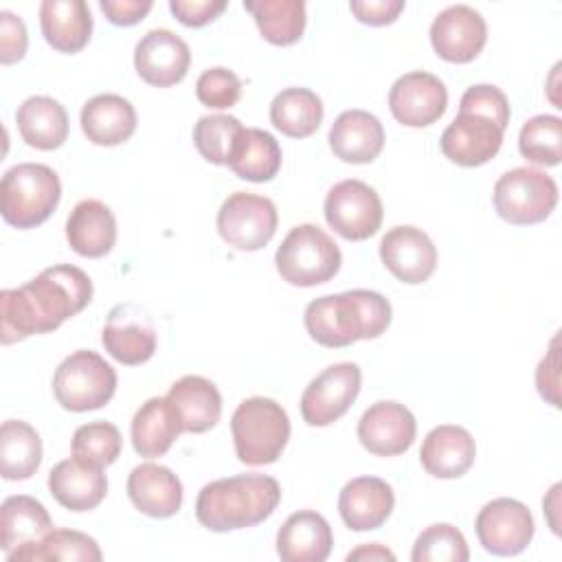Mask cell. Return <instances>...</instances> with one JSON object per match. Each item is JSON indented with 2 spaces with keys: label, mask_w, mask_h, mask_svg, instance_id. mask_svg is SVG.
I'll list each match as a JSON object with an SVG mask.
<instances>
[{
  "label": "cell",
  "mask_w": 562,
  "mask_h": 562,
  "mask_svg": "<svg viewBox=\"0 0 562 562\" xmlns=\"http://www.w3.org/2000/svg\"><path fill=\"white\" fill-rule=\"evenodd\" d=\"M132 446L136 454L145 459L162 457L171 443L180 437L182 424L171 406V402L165 397H149L132 417Z\"/></svg>",
  "instance_id": "cell-30"
},
{
  "label": "cell",
  "mask_w": 562,
  "mask_h": 562,
  "mask_svg": "<svg viewBox=\"0 0 562 562\" xmlns=\"http://www.w3.org/2000/svg\"><path fill=\"white\" fill-rule=\"evenodd\" d=\"M92 301L90 277L70 263L42 270L20 288L0 292V340L11 345L48 334Z\"/></svg>",
  "instance_id": "cell-1"
},
{
  "label": "cell",
  "mask_w": 562,
  "mask_h": 562,
  "mask_svg": "<svg viewBox=\"0 0 562 562\" xmlns=\"http://www.w3.org/2000/svg\"><path fill=\"white\" fill-rule=\"evenodd\" d=\"M169 9L184 26H204L226 9V0H171Z\"/></svg>",
  "instance_id": "cell-45"
},
{
  "label": "cell",
  "mask_w": 562,
  "mask_h": 562,
  "mask_svg": "<svg viewBox=\"0 0 562 562\" xmlns=\"http://www.w3.org/2000/svg\"><path fill=\"white\" fill-rule=\"evenodd\" d=\"M459 112H472L494 121L501 130L509 123V101L505 92L492 83H476L470 86L459 103Z\"/></svg>",
  "instance_id": "cell-43"
},
{
  "label": "cell",
  "mask_w": 562,
  "mask_h": 562,
  "mask_svg": "<svg viewBox=\"0 0 562 562\" xmlns=\"http://www.w3.org/2000/svg\"><path fill=\"white\" fill-rule=\"evenodd\" d=\"M15 123L24 143L42 151L57 149L68 138V114L57 99L46 94L24 99L15 112Z\"/></svg>",
  "instance_id": "cell-31"
},
{
  "label": "cell",
  "mask_w": 562,
  "mask_h": 562,
  "mask_svg": "<svg viewBox=\"0 0 562 562\" xmlns=\"http://www.w3.org/2000/svg\"><path fill=\"white\" fill-rule=\"evenodd\" d=\"M362 371L356 362H336L323 369L301 395V415L310 426H329L356 402Z\"/></svg>",
  "instance_id": "cell-11"
},
{
  "label": "cell",
  "mask_w": 562,
  "mask_h": 562,
  "mask_svg": "<svg viewBox=\"0 0 562 562\" xmlns=\"http://www.w3.org/2000/svg\"><path fill=\"white\" fill-rule=\"evenodd\" d=\"M349 9L362 24L386 26L404 11V0H351Z\"/></svg>",
  "instance_id": "cell-46"
},
{
  "label": "cell",
  "mask_w": 562,
  "mask_h": 562,
  "mask_svg": "<svg viewBox=\"0 0 562 562\" xmlns=\"http://www.w3.org/2000/svg\"><path fill=\"white\" fill-rule=\"evenodd\" d=\"M331 547V527L314 509L294 512L277 533V553L283 562H323L329 558Z\"/></svg>",
  "instance_id": "cell-23"
},
{
  "label": "cell",
  "mask_w": 562,
  "mask_h": 562,
  "mask_svg": "<svg viewBox=\"0 0 562 562\" xmlns=\"http://www.w3.org/2000/svg\"><path fill=\"white\" fill-rule=\"evenodd\" d=\"M127 496L151 518H171L182 507L180 479L160 463H140L127 476Z\"/></svg>",
  "instance_id": "cell-25"
},
{
  "label": "cell",
  "mask_w": 562,
  "mask_h": 562,
  "mask_svg": "<svg viewBox=\"0 0 562 562\" xmlns=\"http://www.w3.org/2000/svg\"><path fill=\"white\" fill-rule=\"evenodd\" d=\"M121 432L110 422L83 424L72 435V457L99 468L114 463L121 454Z\"/></svg>",
  "instance_id": "cell-40"
},
{
  "label": "cell",
  "mask_w": 562,
  "mask_h": 562,
  "mask_svg": "<svg viewBox=\"0 0 562 562\" xmlns=\"http://www.w3.org/2000/svg\"><path fill=\"white\" fill-rule=\"evenodd\" d=\"M347 560H395V553L389 551L386 547H382L380 542H371V544H360L358 549L347 553Z\"/></svg>",
  "instance_id": "cell-49"
},
{
  "label": "cell",
  "mask_w": 562,
  "mask_h": 562,
  "mask_svg": "<svg viewBox=\"0 0 562 562\" xmlns=\"http://www.w3.org/2000/svg\"><path fill=\"white\" fill-rule=\"evenodd\" d=\"M277 224L274 202L250 191L231 193L217 211L220 237L241 252L261 250L274 237Z\"/></svg>",
  "instance_id": "cell-9"
},
{
  "label": "cell",
  "mask_w": 562,
  "mask_h": 562,
  "mask_svg": "<svg viewBox=\"0 0 562 562\" xmlns=\"http://www.w3.org/2000/svg\"><path fill=\"white\" fill-rule=\"evenodd\" d=\"M48 490L66 509L90 512L105 498L108 476L103 474V468L70 457L50 470Z\"/></svg>",
  "instance_id": "cell-21"
},
{
  "label": "cell",
  "mask_w": 562,
  "mask_h": 562,
  "mask_svg": "<svg viewBox=\"0 0 562 562\" xmlns=\"http://www.w3.org/2000/svg\"><path fill=\"white\" fill-rule=\"evenodd\" d=\"M105 18L116 26L138 24L154 7L151 0H101L99 2Z\"/></svg>",
  "instance_id": "cell-47"
},
{
  "label": "cell",
  "mask_w": 562,
  "mask_h": 562,
  "mask_svg": "<svg viewBox=\"0 0 562 562\" xmlns=\"http://www.w3.org/2000/svg\"><path fill=\"white\" fill-rule=\"evenodd\" d=\"M474 529L483 549L492 555H518L533 538V516L516 498H494L479 512Z\"/></svg>",
  "instance_id": "cell-12"
},
{
  "label": "cell",
  "mask_w": 562,
  "mask_h": 562,
  "mask_svg": "<svg viewBox=\"0 0 562 562\" xmlns=\"http://www.w3.org/2000/svg\"><path fill=\"white\" fill-rule=\"evenodd\" d=\"M42 463V439L22 419H7L0 428V474L7 481H24Z\"/></svg>",
  "instance_id": "cell-34"
},
{
  "label": "cell",
  "mask_w": 562,
  "mask_h": 562,
  "mask_svg": "<svg viewBox=\"0 0 562 562\" xmlns=\"http://www.w3.org/2000/svg\"><path fill=\"white\" fill-rule=\"evenodd\" d=\"M167 400L176 408L184 432H206L222 417V395L202 375H184L169 386Z\"/></svg>",
  "instance_id": "cell-29"
},
{
  "label": "cell",
  "mask_w": 562,
  "mask_h": 562,
  "mask_svg": "<svg viewBox=\"0 0 562 562\" xmlns=\"http://www.w3.org/2000/svg\"><path fill=\"white\" fill-rule=\"evenodd\" d=\"M476 457L474 437L452 424L435 426L419 450L422 468L437 479H459L463 476Z\"/></svg>",
  "instance_id": "cell-24"
},
{
  "label": "cell",
  "mask_w": 562,
  "mask_h": 562,
  "mask_svg": "<svg viewBox=\"0 0 562 562\" xmlns=\"http://www.w3.org/2000/svg\"><path fill=\"white\" fill-rule=\"evenodd\" d=\"M380 259L397 281L417 285L428 281L435 272L437 248L422 228L402 224L382 235Z\"/></svg>",
  "instance_id": "cell-14"
},
{
  "label": "cell",
  "mask_w": 562,
  "mask_h": 562,
  "mask_svg": "<svg viewBox=\"0 0 562 562\" xmlns=\"http://www.w3.org/2000/svg\"><path fill=\"white\" fill-rule=\"evenodd\" d=\"M195 97L211 110H228L241 97V81L224 66L206 68L195 81Z\"/></svg>",
  "instance_id": "cell-42"
},
{
  "label": "cell",
  "mask_w": 562,
  "mask_h": 562,
  "mask_svg": "<svg viewBox=\"0 0 562 562\" xmlns=\"http://www.w3.org/2000/svg\"><path fill=\"white\" fill-rule=\"evenodd\" d=\"M395 505L393 487L380 476H358L345 483L338 512L351 531H371L386 522Z\"/></svg>",
  "instance_id": "cell-20"
},
{
  "label": "cell",
  "mask_w": 562,
  "mask_h": 562,
  "mask_svg": "<svg viewBox=\"0 0 562 562\" xmlns=\"http://www.w3.org/2000/svg\"><path fill=\"white\" fill-rule=\"evenodd\" d=\"M101 549L94 538L83 531L75 529H50L42 540L22 544L7 553L9 562L26 560V562H42V560H88L99 562Z\"/></svg>",
  "instance_id": "cell-37"
},
{
  "label": "cell",
  "mask_w": 562,
  "mask_h": 562,
  "mask_svg": "<svg viewBox=\"0 0 562 562\" xmlns=\"http://www.w3.org/2000/svg\"><path fill=\"white\" fill-rule=\"evenodd\" d=\"M492 202L498 217L514 226L540 224L558 204V184L542 169L516 167L496 180Z\"/></svg>",
  "instance_id": "cell-8"
},
{
  "label": "cell",
  "mask_w": 562,
  "mask_h": 562,
  "mask_svg": "<svg viewBox=\"0 0 562 562\" xmlns=\"http://www.w3.org/2000/svg\"><path fill=\"white\" fill-rule=\"evenodd\" d=\"M503 132L505 130L485 116L459 112L443 130L439 147L450 162L459 167H479L498 154L503 145Z\"/></svg>",
  "instance_id": "cell-18"
},
{
  "label": "cell",
  "mask_w": 562,
  "mask_h": 562,
  "mask_svg": "<svg viewBox=\"0 0 562 562\" xmlns=\"http://www.w3.org/2000/svg\"><path fill=\"white\" fill-rule=\"evenodd\" d=\"M191 64L187 42L169 29L147 31L134 48V68L138 77L156 88H169L184 79Z\"/></svg>",
  "instance_id": "cell-16"
},
{
  "label": "cell",
  "mask_w": 562,
  "mask_h": 562,
  "mask_svg": "<svg viewBox=\"0 0 562 562\" xmlns=\"http://www.w3.org/2000/svg\"><path fill=\"white\" fill-rule=\"evenodd\" d=\"M389 108L397 123L406 127H426L443 116L448 108V90L432 72L413 70L397 77L391 86Z\"/></svg>",
  "instance_id": "cell-13"
},
{
  "label": "cell",
  "mask_w": 562,
  "mask_h": 562,
  "mask_svg": "<svg viewBox=\"0 0 562 562\" xmlns=\"http://www.w3.org/2000/svg\"><path fill=\"white\" fill-rule=\"evenodd\" d=\"M468 558V542L463 533L450 522L426 527L417 536L411 553L413 562H465Z\"/></svg>",
  "instance_id": "cell-41"
},
{
  "label": "cell",
  "mask_w": 562,
  "mask_h": 562,
  "mask_svg": "<svg viewBox=\"0 0 562 562\" xmlns=\"http://www.w3.org/2000/svg\"><path fill=\"white\" fill-rule=\"evenodd\" d=\"M44 40L59 53H79L92 35V15L83 0H44L40 4Z\"/></svg>",
  "instance_id": "cell-28"
},
{
  "label": "cell",
  "mask_w": 562,
  "mask_h": 562,
  "mask_svg": "<svg viewBox=\"0 0 562 562\" xmlns=\"http://www.w3.org/2000/svg\"><path fill=\"white\" fill-rule=\"evenodd\" d=\"M244 9L255 18L263 40L274 46H290L303 37L307 20L303 0H244Z\"/></svg>",
  "instance_id": "cell-36"
},
{
  "label": "cell",
  "mask_w": 562,
  "mask_h": 562,
  "mask_svg": "<svg viewBox=\"0 0 562 562\" xmlns=\"http://www.w3.org/2000/svg\"><path fill=\"white\" fill-rule=\"evenodd\" d=\"M520 154L544 167H555L562 158V121L553 114H536L522 123L518 134Z\"/></svg>",
  "instance_id": "cell-38"
},
{
  "label": "cell",
  "mask_w": 562,
  "mask_h": 562,
  "mask_svg": "<svg viewBox=\"0 0 562 562\" xmlns=\"http://www.w3.org/2000/svg\"><path fill=\"white\" fill-rule=\"evenodd\" d=\"M116 391V371L97 351L77 349L61 360L53 375V393L72 413L105 406Z\"/></svg>",
  "instance_id": "cell-7"
},
{
  "label": "cell",
  "mask_w": 562,
  "mask_h": 562,
  "mask_svg": "<svg viewBox=\"0 0 562 562\" xmlns=\"http://www.w3.org/2000/svg\"><path fill=\"white\" fill-rule=\"evenodd\" d=\"M417 435V422L413 413L393 400H380L371 404L358 422L360 443L378 457H395L406 452Z\"/></svg>",
  "instance_id": "cell-17"
},
{
  "label": "cell",
  "mask_w": 562,
  "mask_h": 562,
  "mask_svg": "<svg viewBox=\"0 0 562 562\" xmlns=\"http://www.w3.org/2000/svg\"><path fill=\"white\" fill-rule=\"evenodd\" d=\"M270 121L290 138L312 136L323 121V101L310 88H285L270 103Z\"/></svg>",
  "instance_id": "cell-35"
},
{
  "label": "cell",
  "mask_w": 562,
  "mask_h": 562,
  "mask_svg": "<svg viewBox=\"0 0 562 562\" xmlns=\"http://www.w3.org/2000/svg\"><path fill=\"white\" fill-rule=\"evenodd\" d=\"M329 147L336 158L351 165L373 162L384 147V127L367 110H345L329 130Z\"/></svg>",
  "instance_id": "cell-22"
},
{
  "label": "cell",
  "mask_w": 562,
  "mask_h": 562,
  "mask_svg": "<svg viewBox=\"0 0 562 562\" xmlns=\"http://www.w3.org/2000/svg\"><path fill=\"white\" fill-rule=\"evenodd\" d=\"M53 529L46 507L26 494H15L2 501L0 507V547L4 553L22 544L42 540Z\"/></svg>",
  "instance_id": "cell-33"
},
{
  "label": "cell",
  "mask_w": 562,
  "mask_h": 562,
  "mask_svg": "<svg viewBox=\"0 0 562 562\" xmlns=\"http://www.w3.org/2000/svg\"><path fill=\"white\" fill-rule=\"evenodd\" d=\"M101 342L116 362L136 367L154 356L156 329L134 305H116L101 331Z\"/></svg>",
  "instance_id": "cell-19"
},
{
  "label": "cell",
  "mask_w": 562,
  "mask_h": 562,
  "mask_svg": "<svg viewBox=\"0 0 562 562\" xmlns=\"http://www.w3.org/2000/svg\"><path fill=\"white\" fill-rule=\"evenodd\" d=\"M327 224L349 241H362L378 233L382 224V200L373 187L349 178L336 182L323 204Z\"/></svg>",
  "instance_id": "cell-10"
},
{
  "label": "cell",
  "mask_w": 562,
  "mask_h": 562,
  "mask_svg": "<svg viewBox=\"0 0 562 562\" xmlns=\"http://www.w3.org/2000/svg\"><path fill=\"white\" fill-rule=\"evenodd\" d=\"M231 432L235 454L241 463L268 465L274 463L288 446L290 417L279 402L255 395L235 408Z\"/></svg>",
  "instance_id": "cell-4"
},
{
  "label": "cell",
  "mask_w": 562,
  "mask_h": 562,
  "mask_svg": "<svg viewBox=\"0 0 562 562\" xmlns=\"http://www.w3.org/2000/svg\"><path fill=\"white\" fill-rule=\"evenodd\" d=\"M305 329L323 347L378 338L391 325V303L375 290H347L307 303Z\"/></svg>",
  "instance_id": "cell-2"
},
{
  "label": "cell",
  "mask_w": 562,
  "mask_h": 562,
  "mask_svg": "<svg viewBox=\"0 0 562 562\" xmlns=\"http://www.w3.org/2000/svg\"><path fill=\"white\" fill-rule=\"evenodd\" d=\"M66 239L81 257L99 259L108 255L116 244L114 213L94 198L77 202L66 220Z\"/></svg>",
  "instance_id": "cell-26"
},
{
  "label": "cell",
  "mask_w": 562,
  "mask_h": 562,
  "mask_svg": "<svg viewBox=\"0 0 562 562\" xmlns=\"http://www.w3.org/2000/svg\"><path fill=\"white\" fill-rule=\"evenodd\" d=\"M79 121L90 143L114 147L134 134L136 110L121 94H97L83 103Z\"/></svg>",
  "instance_id": "cell-27"
},
{
  "label": "cell",
  "mask_w": 562,
  "mask_h": 562,
  "mask_svg": "<svg viewBox=\"0 0 562 562\" xmlns=\"http://www.w3.org/2000/svg\"><path fill=\"white\" fill-rule=\"evenodd\" d=\"M487 42L483 15L468 4L446 7L430 24V44L435 53L452 64L472 61Z\"/></svg>",
  "instance_id": "cell-15"
},
{
  "label": "cell",
  "mask_w": 562,
  "mask_h": 562,
  "mask_svg": "<svg viewBox=\"0 0 562 562\" xmlns=\"http://www.w3.org/2000/svg\"><path fill=\"white\" fill-rule=\"evenodd\" d=\"M244 125L231 114H206L193 127V145L213 165H228Z\"/></svg>",
  "instance_id": "cell-39"
},
{
  "label": "cell",
  "mask_w": 562,
  "mask_h": 562,
  "mask_svg": "<svg viewBox=\"0 0 562 562\" xmlns=\"http://www.w3.org/2000/svg\"><path fill=\"white\" fill-rule=\"evenodd\" d=\"M29 46V33L20 15L9 9L0 11V61L15 64L24 57Z\"/></svg>",
  "instance_id": "cell-44"
},
{
  "label": "cell",
  "mask_w": 562,
  "mask_h": 562,
  "mask_svg": "<svg viewBox=\"0 0 562 562\" xmlns=\"http://www.w3.org/2000/svg\"><path fill=\"white\" fill-rule=\"evenodd\" d=\"M281 147L277 138L259 127H244L228 158L231 171L248 182H268L281 169Z\"/></svg>",
  "instance_id": "cell-32"
},
{
  "label": "cell",
  "mask_w": 562,
  "mask_h": 562,
  "mask_svg": "<svg viewBox=\"0 0 562 562\" xmlns=\"http://www.w3.org/2000/svg\"><path fill=\"white\" fill-rule=\"evenodd\" d=\"M277 272L283 281L299 288L327 283L342 263L338 244L316 224L294 226L274 252Z\"/></svg>",
  "instance_id": "cell-6"
},
{
  "label": "cell",
  "mask_w": 562,
  "mask_h": 562,
  "mask_svg": "<svg viewBox=\"0 0 562 562\" xmlns=\"http://www.w3.org/2000/svg\"><path fill=\"white\" fill-rule=\"evenodd\" d=\"M281 501L277 479L268 474H237L206 483L195 498V518L202 527L224 533L246 529L272 516Z\"/></svg>",
  "instance_id": "cell-3"
},
{
  "label": "cell",
  "mask_w": 562,
  "mask_h": 562,
  "mask_svg": "<svg viewBox=\"0 0 562 562\" xmlns=\"http://www.w3.org/2000/svg\"><path fill=\"white\" fill-rule=\"evenodd\" d=\"M59 198V176L42 162H20L7 169L0 182V213L15 228H33L46 222Z\"/></svg>",
  "instance_id": "cell-5"
},
{
  "label": "cell",
  "mask_w": 562,
  "mask_h": 562,
  "mask_svg": "<svg viewBox=\"0 0 562 562\" xmlns=\"http://www.w3.org/2000/svg\"><path fill=\"white\" fill-rule=\"evenodd\" d=\"M560 362H558V336H553L549 353L540 360L538 369H536V386L538 393L551 404V406H560V397H558V375H560Z\"/></svg>",
  "instance_id": "cell-48"
}]
</instances>
